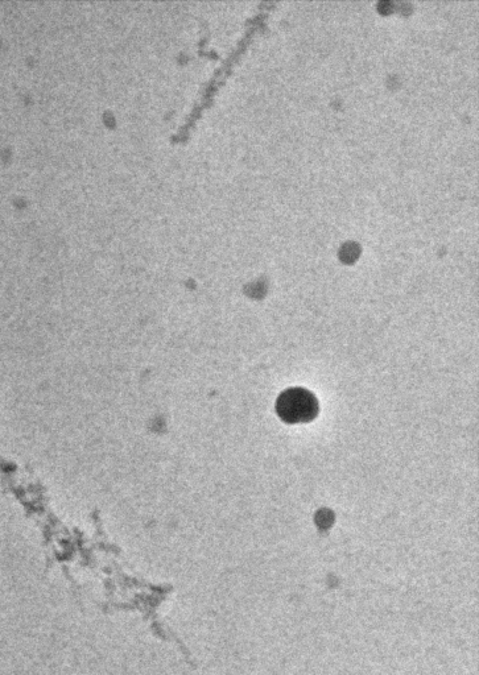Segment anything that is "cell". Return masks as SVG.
I'll list each match as a JSON object with an SVG mask.
<instances>
[{
	"mask_svg": "<svg viewBox=\"0 0 479 675\" xmlns=\"http://www.w3.org/2000/svg\"><path fill=\"white\" fill-rule=\"evenodd\" d=\"M319 401L304 388H289L278 397L276 412L287 424H303L315 420L319 414Z\"/></svg>",
	"mask_w": 479,
	"mask_h": 675,
	"instance_id": "cell-1",
	"label": "cell"
}]
</instances>
